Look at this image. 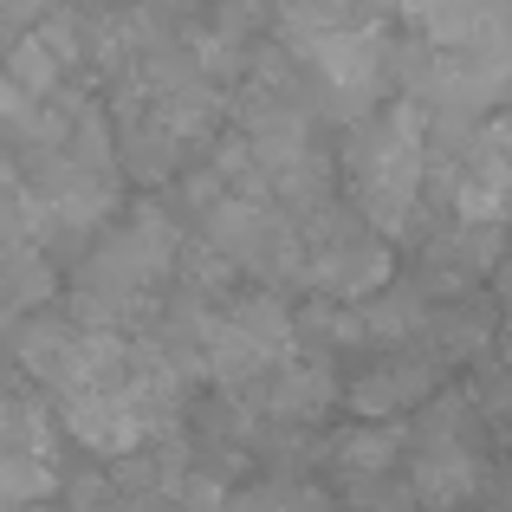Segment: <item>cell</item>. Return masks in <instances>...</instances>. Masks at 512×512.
<instances>
[{
	"mask_svg": "<svg viewBox=\"0 0 512 512\" xmlns=\"http://www.w3.org/2000/svg\"><path fill=\"white\" fill-rule=\"evenodd\" d=\"M344 175H350V214L370 234H409L415 208L428 195V111L409 98L370 111L350 124L344 143Z\"/></svg>",
	"mask_w": 512,
	"mask_h": 512,
	"instance_id": "cell-1",
	"label": "cell"
},
{
	"mask_svg": "<svg viewBox=\"0 0 512 512\" xmlns=\"http://www.w3.org/2000/svg\"><path fill=\"white\" fill-rule=\"evenodd\" d=\"M175 253H182V240H175V227L156 208L124 214L117 227H104L98 247L85 253V266L72 273V312L65 318L85 331H117L130 318H143L163 299Z\"/></svg>",
	"mask_w": 512,
	"mask_h": 512,
	"instance_id": "cell-2",
	"label": "cell"
},
{
	"mask_svg": "<svg viewBox=\"0 0 512 512\" xmlns=\"http://www.w3.org/2000/svg\"><path fill=\"white\" fill-rule=\"evenodd\" d=\"M292 357H299V318H292V305L279 292H240V299L214 305L208 338H201V370L221 389L253 396Z\"/></svg>",
	"mask_w": 512,
	"mask_h": 512,
	"instance_id": "cell-3",
	"label": "cell"
},
{
	"mask_svg": "<svg viewBox=\"0 0 512 512\" xmlns=\"http://www.w3.org/2000/svg\"><path fill=\"white\" fill-rule=\"evenodd\" d=\"M396 273V253L383 234L357 221L350 208H318L312 221H299V279L331 305H363L389 286Z\"/></svg>",
	"mask_w": 512,
	"mask_h": 512,
	"instance_id": "cell-4",
	"label": "cell"
},
{
	"mask_svg": "<svg viewBox=\"0 0 512 512\" xmlns=\"http://www.w3.org/2000/svg\"><path fill=\"white\" fill-rule=\"evenodd\" d=\"M474 396H435L415 428V454H409V500L415 512H461L467 500H480L487 487V461L474 448Z\"/></svg>",
	"mask_w": 512,
	"mask_h": 512,
	"instance_id": "cell-5",
	"label": "cell"
},
{
	"mask_svg": "<svg viewBox=\"0 0 512 512\" xmlns=\"http://www.w3.org/2000/svg\"><path fill=\"white\" fill-rule=\"evenodd\" d=\"M338 396L344 389H338V376H331L325 357H292V363H279L247 402H253V415H266L273 428H312Z\"/></svg>",
	"mask_w": 512,
	"mask_h": 512,
	"instance_id": "cell-6",
	"label": "cell"
},
{
	"mask_svg": "<svg viewBox=\"0 0 512 512\" xmlns=\"http://www.w3.org/2000/svg\"><path fill=\"white\" fill-rule=\"evenodd\" d=\"M422 260H428V279H435V286L461 292V286H474L480 273H500L506 227H461V221H448L441 234H428Z\"/></svg>",
	"mask_w": 512,
	"mask_h": 512,
	"instance_id": "cell-7",
	"label": "cell"
},
{
	"mask_svg": "<svg viewBox=\"0 0 512 512\" xmlns=\"http://www.w3.org/2000/svg\"><path fill=\"white\" fill-rule=\"evenodd\" d=\"M428 396H435V357H389V363H376L370 376H357V383L344 389V402L363 422H389V415H402V409H422Z\"/></svg>",
	"mask_w": 512,
	"mask_h": 512,
	"instance_id": "cell-8",
	"label": "cell"
},
{
	"mask_svg": "<svg viewBox=\"0 0 512 512\" xmlns=\"http://www.w3.org/2000/svg\"><path fill=\"white\" fill-rule=\"evenodd\" d=\"M402 448H409V435H402L396 422H350L338 441H331V467L350 480V487H376V480L396 474Z\"/></svg>",
	"mask_w": 512,
	"mask_h": 512,
	"instance_id": "cell-9",
	"label": "cell"
},
{
	"mask_svg": "<svg viewBox=\"0 0 512 512\" xmlns=\"http://www.w3.org/2000/svg\"><path fill=\"white\" fill-rule=\"evenodd\" d=\"M428 312H435V305H428L422 286H409V279H389L376 299L357 305V338H363V344H383V350H389V344H409V338H422V331H428Z\"/></svg>",
	"mask_w": 512,
	"mask_h": 512,
	"instance_id": "cell-10",
	"label": "cell"
},
{
	"mask_svg": "<svg viewBox=\"0 0 512 512\" xmlns=\"http://www.w3.org/2000/svg\"><path fill=\"white\" fill-rule=\"evenodd\" d=\"M7 461H59V454H52V422L39 415V402L0 376V467Z\"/></svg>",
	"mask_w": 512,
	"mask_h": 512,
	"instance_id": "cell-11",
	"label": "cell"
},
{
	"mask_svg": "<svg viewBox=\"0 0 512 512\" xmlns=\"http://www.w3.org/2000/svg\"><path fill=\"white\" fill-rule=\"evenodd\" d=\"M493 338V318L480 312V305H441V312H428V357L435 363H467V357H480Z\"/></svg>",
	"mask_w": 512,
	"mask_h": 512,
	"instance_id": "cell-12",
	"label": "cell"
},
{
	"mask_svg": "<svg viewBox=\"0 0 512 512\" xmlns=\"http://www.w3.org/2000/svg\"><path fill=\"white\" fill-rule=\"evenodd\" d=\"M221 512H331V500L312 480H253V487L227 493Z\"/></svg>",
	"mask_w": 512,
	"mask_h": 512,
	"instance_id": "cell-13",
	"label": "cell"
},
{
	"mask_svg": "<svg viewBox=\"0 0 512 512\" xmlns=\"http://www.w3.org/2000/svg\"><path fill=\"white\" fill-rule=\"evenodd\" d=\"M117 512H182V506L163 500V493H124V500H117Z\"/></svg>",
	"mask_w": 512,
	"mask_h": 512,
	"instance_id": "cell-14",
	"label": "cell"
},
{
	"mask_svg": "<svg viewBox=\"0 0 512 512\" xmlns=\"http://www.w3.org/2000/svg\"><path fill=\"white\" fill-rule=\"evenodd\" d=\"M493 279H500V312L512 318V247H506V260H500V273H493Z\"/></svg>",
	"mask_w": 512,
	"mask_h": 512,
	"instance_id": "cell-15",
	"label": "cell"
},
{
	"mask_svg": "<svg viewBox=\"0 0 512 512\" xmlns=\"http://www.w3.org/2000/svg\"><path fill=\"white\" fill-rule=\"evenodd\" d=\"M33 512H59V506H33Z\"/></svg>",
	"mask_w": 512,
	"mask_h": 512,
	"instance_id": "cell-16",
	"label": "cell"
}]
</instances>
